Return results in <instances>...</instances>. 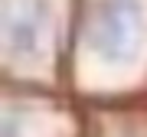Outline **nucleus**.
Masks as SVG:
<instances>
[{
	"mask_svg": "<svg viewBox=\"0 0 147 137\" xmlns=\"http://www.w3.org/2000/svg\"><path fill=\"white\" fill-rule=\"evenodd\" d=\"M92 52L105 62H127L144 39V7L141 0H98L85 26Z\"/></svg>",
	"mask_w": 147,
	"mask_h": 137,
	"instance_id": "obj_1",
	"label": "nucleus"
},
{
	"mask_svg": "<svg viewBox=\"0 0 147 137\" xmlns=\"http://www.w3.org/2000/svg\"><path fill=\"white\" fill-rule=\"evenodd\" d=\"M46 0H3V46L13 59H33L46 30Z\"/></svg>",
	"mask_w": 147,
	"mask_h": 137,
	"instance_id": "obj_2",
	"label": "nucleus"
}]
</instances>
